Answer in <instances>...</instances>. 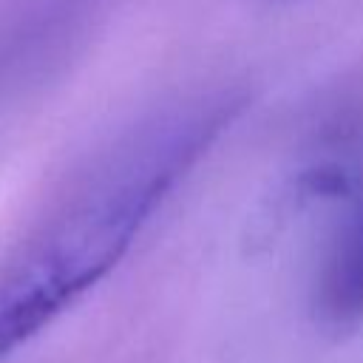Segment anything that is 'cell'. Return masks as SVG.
<instances>
[{
	"instance_id": "obj_1",
	"label": "cell",
	"mask_w": 363,
	"mask_h": 363,
	"mask_svg": "<svg viewBox=\"0 0 363 363\" xmlns=\"http://www.w3.org/2000/svg\"><path fill=\"white\" fill-rule=\"evenodd\" d=\"M235 111L227 91L196 94L147 113L91 159L0 278V357L45 329L128 255Z\"/></svg>"
},
{
	"instance_id": "obj_2",
	"label": "cell",
	"mask_w": 363,
	"mask_h": 363,
	"mask_svg": "<svg viewBox=\"0 0 363 363\" xmlns=\"http://www.w3.org/2000/svg\"><path fill=\"white\" fill-rule=\"evenodd\" d=\"M312 315L332 335L363 326V193L340 207L312 278Z\"/></svg>"
}]
</instances>
